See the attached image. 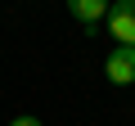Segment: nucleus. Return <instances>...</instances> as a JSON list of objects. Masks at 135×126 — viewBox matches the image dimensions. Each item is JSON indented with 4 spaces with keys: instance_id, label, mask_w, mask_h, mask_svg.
Here are the masks:
<instances>
[{
    "instance_id": "nucleus-1",
    "label": "nucleus",
    "mask_w": 135,
    "mask_h": 126,
    "mask_svg": "<svg viewBox=\"0 0 135 126\" xmlns=\"http://www.w3.org/2000/svg\"><path fill=\"white\" fill-rule=\"evenodd\" d=\"M104 77L113 86H131L135 81V45H113V54L104 59Z\"/></svg>"
},
{
    "instance_id": "nucleus-3",
    "label": "nucleus",
    "mask_w": 135,
    "mask_h": 126,
    "mask_svg": "<svg viewBox=\"0 0 135 126\" xmlns=\"http://www.w3.org/2000/svg\"><path fill=\"white\" fill-rule=\"evenodd\" d=\"M68 9H72V18L86 23V27H95L99 18H108V5H104V0H72Z\"/></svg>"
},
{
    "instance_id": "nucleus-4",
    "label": "nucleus",
    "mask_w": 135,
    "mask_h": 126,
    "mask_svg": "<svg viewBox=\"0 0 135 126\" xmlns=\"http://www.w3.org/2000/svg\"><path fill=\"white\" fill-rule=\"evenodd\" d=\"M9 126H41V117H14Z\"/></svg>"
},
{
    "instance_id": "nucleus-2",
    "label": "nucleus",
    "mask_w": 135,
    "mask_h": 126,
    "mask_svg": "<svg viewBox=\"0 0 135 126\" xmlns=\"http://www.w3.org/2000/svg\"><path fill=\"white\" fill-rule=\"evenodd\" d=\"M108 36H117V45H135V0L108 5Z\"/></svg>"
}]
</instances>
